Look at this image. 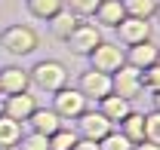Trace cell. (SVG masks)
<instances>
[{
  "label": "cell",
  "instance_id": "1",
  "mask_svg": "<svg viewBox=\"0 0 160 150\" xmlns=\"http://www.w3.org/2000/svg\"><path fill=\"white\" fill-rule=\"evenodd\" d=\"M28 77H31V83H34L37 89H43V92H59V89L68 86V68H65L62 61H52V58L37 61V64L28 71Z\"/></svg>",
  "mask_w": 160,
  "mask_h": 150
},
{
  "label": "cell",
  "instance_id": "2",
  "mask_svg": "<svg viewBox=\"0 0 160 150\" xmlns=\"http://www.w3.org/2000/svg\"><path fill=\"white\" fill-rule=\"evenodd\" d=\"M0 46L9 52V55H31L40 46V37L34 28L28 25H9L3 34H0Z\"/></svg>",
  "mask_w": 160,
  "mask_h": 150
},
{
  "label": "cell",
  "instance_id": "3",
  "mask_svg": "<svg viewBox=\"0 0 160 150\" xmlns=\"http://www.w3.org/2000/svg\"><path fill=\"white\" fill-rule=\"evenodd\" d=\"M86 58H89V68H92V71L114 74V71H120V68L126 64V49H123L120 43H105V40H102Z\"/></svg>",
  "mask_w": 160,
  "mask_h": 150
},
{
  "label": "cell",
  "instance_id": "4",
  "mask_svg": "<svg viewBox=\"0 0 160 150\" xmlns=\"http://www.w3.org/2000/svg\"><path fill=\"white\" fill-rule=\"evenodd\" d=\"M65 43H68V49H71L74 55H89L102 43V28L92 25V21H77V28L65 37Z\"/></svg>",
  "mask_w": 160,
  "mask_h": 150
},
{
  "label": "cell",
  "instance_id": "5",
  "mask_svg": "<svg viewBox=\"0 0 160 150\" xmlns=\"http://www.w3.org/2000/svg\"><path fill=\"white\" fill-rule=\"evenodd\" d=\"M86 104H89V98L80 92V89H59V92H52V110L59 113L62 120H77L80 113L86 110Z\"/></svg>",
  "mask_w": 160,
  "mask_h": 150
},
{
  "label": "cell",
  "instance_id": "6",
  "mask_svg": "<svg viewBox=\"0 0 160 150\" xmlns=\"http://www.w3.org/2000/svg\"><path fill=\"white\" fill-rule=\"evenodd\" d=\"M111 92L120 95V98H139L145 89H142V71L139 68H132V64H123L120 71L111 74Z\"/></svg>",
  "mask_w": 160,
  "mask_h": 150
},
{
  "label": "cell",
  "instance_id": "7",
  "mask_svg": "<svg viewBox=\"0 0 160 150\" xmlns=\"http://www.w3.org/2000/svg\"><path fill=\"white\" fill-rule=\"evenodd\" d=\"M77 120H80V138H89V141H102L108 132H114V123L102 110H89L86 107Z\"/></svg>",
  "mask_w": 160,
  "mask_h": 150
},
{
  "label": "cell",
  "instance_id": "8",
  "mask_svg": "<svg viewBox=\"0 0 160 150\" xmlns=\"http://www.w3.org/2000/svg\"><path fill=\"white\" fill-rule=\"evenodd\" d=\"M114 31H117L123 46H136V43L151 40V19H132V16H126Z\"/></svg>",
  "mask_w": 160,
  "mask_h": 150
},
{
  "label": "cell",
  "instance_id": "9",
  "mask_svg": "<svg viewBox=\"0 0 160 150\" xmlns=\"http://www.w3.org/2000/svg\"><path fill=\"white\" fill-rule=\"evenodd\" d=\"M80 92L86 95V98H96V101H102L105 95H111V74H102V71H83V77H80Z\"/></svg>",
  "mask_w": 160,
  "mask_h": 150
},
{
  "label": "cell",
  "instance_id": "10",
  "mask_svg": "<svg viewBox=\"0 0 160 150\" xmlns=\"http://www.w3.org/2000/svg\"><path fill=\"white\" fill-rule=\"evenodd\" d=\"M34 110H37V101H34V95H28V92L6 95V101H3V113L9 120H16V123H28Z\"/></svg>",
  "mask_w": 160,
  "mask_h": 150
},
{
  "label": "cell",
  "instance_id": "11",
  "mask_svg": "<svg viewBox=\"0 0 160 150\" xmlns=\"http://www.w3.org/2000/svg\"><path fill=\"white\" fill-rule=\"evenodd\" d=\"M28 86H31L28 71H22V68H16V64L0 68V95H19V92H28Z\"/></svg>",
  "mask_w": 160,
  "mask_h": 150
},
{
  "label": "cell",
  "instance_id": "12",
  "mask_svg": "<svg viewBox=\"0 0 160 150\" xmlns=\"http://www.w3.org/2000/svg\"><path fill=\"white\" fill-rule=\"evenodd\" d=\"M157 58H160V46L154 40H145V43H136V46L126 49V64H132V68H139V71L157 64Z\"/></svg>",
  "mask_w": 160,
  "mask_h": 150
},
{
  "label": "cell",
  "instance_id": "13",
  "mask_svg": "<svg viewBox=\"0 0 160 150\" xmlns=\"http://www.w3.org/2000/svg\"><path fill=\"white\" fill-rule=\"evenodd\" d=\"M96 21L99 28H117L120 21L126 19V9H123V0H99L96 6Z\"/></svg>",
  "mask_w": 160,
  "mask_h": 150
},
{
  "label": "cell",
  "instance_id": "14",
  "mask_svg": "<svg viewBox=\"0 0 160 150\" xmlns=\"http://www.w3.org/2000/svg\"><path fill=\"white\" fill-rule=\"evenodd\" d=\"M99 110L105 113L114 126H117V123H123V120L132 113V101H129V98H120V95L111 92V95H105V98L99 101Z\"/></svg>",
  "mask_w": 160,
  "mask_h": 150
},
{
  "label": "cell",
  "instance_id": "15",
  "mask_svg": "<svg viewBox=\"0 0 160 150\" xmlns=\"http://www.w3.org/2000/svg\"><path fill=\"white\" fill-rule=\"evenodd\" d=\"M31 132H40V135H52V132H59L62 129V116L56 110H46V107H37V110L31 113Z\"/></svg>",
  "mask_w": 160,
  "mask_h": 150
},
{
  "label": "cell",
  "instance_id": "16",
  "mask_svg": "<svg viewBox=\"0 0 160 150\" xmlns=\"http://www.w3.org/2000/svg\"><path fill=\"white\" fill-rule=\"evenodd\" d=\"M22 141V123L9 120L6 113H0V150H9Z\"/></svg>",
  "mask_w": 160,
  "mask_h": 150
},
{
  "label": "cell",
  "instance_id": "17",
  "mask_svg": "<svg viewBox=\"0 0 160 150\" xmlns=\"http://www.w3.org/2000/svg\"><path fill=\"white\" fill-rule=\"evenodd\" d=\"M120 132L132 141V144H139V141H145V113H129L123 123H120Z\"/></svg>",
  "mask_w": 160,
  "mask_h": 150
},
{
  "label": "cell",
  "instance_id": "18",
  "mask_svg": "<svg viewBox=\"0 0 160 150\" xmlns=\"http://www.w3.org/2000/svg\"><path fill=\"white\" fill-rule=\"evenodd\" d=\"M77 21H80V19L74 16V12H68V9H59V12L49 19V25H52V34H56L59 40H65L71 31H74V28H77Z\"/></svg>",
  "mask_w": 160,
  "mask_h": 150
},
{
  "label": "cell",
  "instance_id": "19",
  "mask_svg": "<svg viewBox=\"0 0 160 150\" xmlns=\"http://www.w3.org/2000/svg\"><path fill=\"white\" fill-rule=\"evenodd\" d=\"M59 9H65V0H28V12L34 19H52Z\"/></svg>",
  "mask_w": 160,
  "mask_h": 150
},
{
  "label": "cell",
  "instance_id": "20",
  "mask_svg": "<svg viewBox=\"0 0 160 150\" xmlns=\"http://www.w3.org/2000/svg\"><path fill=\"white\" fill-rule=\"evenodd\" d=\"M123 9H126V16H132V19H154L157 0H123Z\"/></svg>",
  "mask_w": 160,
  "mask_h": 150
},
{
  "label": "cell",
  "instance_id": "21",
  "mask_svg": "<svg viewBox=\"0 0 160 150\" xmlns=\"http://www.w3.org/2000/svg\"><path fill=\"white\" fill-rule=\"evenodd\" d=\"M77 132H71V129H65V126H62L59 132H52V135H49V150H71L74 147V144H77Z\"/></svg>",
  "mask_w": 160,
  "mask_h": 150
},
{
  "label": "cell",
  "instance_id": "22",
  "mask_svg": "<svg viewBox=\"0 0 160 150\" xmlns=\"http://www.w3.org/2000/svg\"><path fill=\"white\" fill-rule=\"evenodd\" d=\"M99 150H132V141L123 135V132H108L105 138L99 141Z\"/></svg>",
  "mask_w": 160,
  "mask_h": 150
},
{
  "label": "cell",
  "instance_id": "23",
  "mask_svg": "<svg viewBox=\"0 0 160 150\" xmlns=\"http://www.w3.org/2000/svg\"><path fill=\"white\" fill-rule=\"evenodd\" d=\"M96 6H99V0H65V9L74 12L77 19H89L96 12Z\"/></svg>",
  "mask_w": 160,
  "mask_h": 150
},
{
  "label": "cell",
  "instance_id": "24",
  "mask_svg": "<svg viewBox=\"0 0 160 150\" xmlns=\"http://www.w3.org/2000/svg\"><path fill=\"white\" fill-rule=\"evenodd\" d=\"M145 141L160 144V110L145 113Z\"/></svg>",
  "mask_w": 160,
  "mask_h": 150
},
{
  "label": "cell",
  "instance_id": "25",
  "mask_svg": "<svg viewBox=\"0 0 160 150\" xmlns=\"http://www.w3.org/2000/svg\"><path fill=\"white\" fill-rule=\"evenodd\" d=\"M142 89H148V92H160V61L142 71Z\"/></svg>",
  "mask_w": 160,
  "mask_h": 150
},
{
  "label": "cell",
  "instance_id": "26",
  "mask_svg": "<svg viewBox=\"0 0 160 150\" xmlns=\"http://www.w3.org/2000/svg\"><path fill=\"white\" fill-rule=\"evenodd\" d=\"M22 150H49V138L40 132H31L28 138H22Z\"/></svg>",
  "mask_w": 160,
  "mask_h": 150
},
{
  "label": "cell",
  "instance_id": "27",
  "mask_svg": "<svg viewBox=\"0 0 160 150\" xmlns=\"http://www.w3.org/2000/svg\"><path fill=\"white\" fill-rule=\"evenodd\" d=\"M71 150H99V141H89V138H77V144Z\"/></svg>",
  "mask_w": 160,
  "mask_h": 150
},
{
  "label": "cell",
  "instance_id": "28",
  "mask_svg": "<svg viewBox=\"0 0 160 150\" xmlns=\"http://www.w3.org/2000/svg\"><path fill=\"white\" fill-rule=\"evenodd\" d=\"M132 150H160V144H151V141H139V144H132Z\"/></svg>",
  "mask_w": 160,
  "mask_h": 150
},
{
  "label": "cell",
  "instance_id": "29",
  "mask_svg": "<svg viewBox=\"0 0 160 150\" xmlns=\"http://www.w3.org/2000/svg\"><path fill=\"white\" fill-rule=\"evenodd\" d=\"M154 110H160V92H154Z\"/></svg>",
  "mask_w": 160,
  "mask_h": 150
},
{
  "label": "cell",
  "instance_id": "30",
  "mask_svg": "<svg viewBox=\"0 0 160 150\" xmlns=\"http://www.w3.org/2000/svg\"><path fill=\"white\" fill-rule=\"evenodd\" d=\"M154 19H157V21H160V3H157V9H154Z\"/></svg>",
  "mask_w": 160,
  "mask_h": 150
},
{
  "label": "cell",
  "instance_id": "31",
  "mask_svg": "<svg viewBox=\"0 0 160 150\" xmlns=\"http://www.w3.org/2000/svg\"><path fill=\"white\" fill-rule=\"evenodd\" d=\"M0 113H3V98H0Z\"/></svg>",
  "mask_w": 160,
  "mask_h": 150
},
{
  "label": "cell",
  "instance_id": "32",
  "mask_svg": "<svg viewBox=\"0 0 160 150\" xmlns=\"http://www.w3.org/2000/svg\"><path fill=\"white\" fill-rule=\"evenodd\" d=\"M157 61H160V58H157Z\"/></svg>",
  "mask_w": 160,
  "mask_h": 150
}]
</instances>
